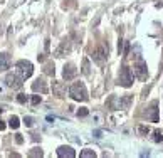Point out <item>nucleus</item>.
Returning a JSON list of instances; mask_svg holds the SVG:
<instances>
[{"label": "nucleus", "mask_w": 163, "mask_h": 158, "mask_svg": "<svg viewBox=\"0 0 163 158\" xmlns=\"http://www.w3.org/2000/svg\"><path fill=\"white\" fill-rule=\"evenodd\" d=\"M69 94L72 96L76 101H86L87 99V91H86V86H84L83 82H76V84L71 86Z\"/></svg>", "instance_id": "f257e3e1"}, {"label": "nucleus", "mask_w": 163, "mask_h": 158, "mask_svg": "<svg viewBox=\"0 0 163 158\" xmlns=\"http://www.w3.org/2000/svg\"><path fill=\"white\" fill-rule=\"evenodd\" d=\"M91 57H93V61H94L96 64H104L106 59H108V47H106L104 44H99L98 47L93 49Z\"/></svg>", "instance_id": "f03ea898"}, {"label": "nucleus", "mask_w": 163, "mask_h": 158, "mask_svg": "<svg viewBox=\"0 0 163 158\" xmlns=\"http://www.w3.org/2000/svg\"><path fill=\"white\" fill-rule=\"evenodd\" d=\"M133 73L136 74L138 79H141V81H145V79L148 77V67H146V62H145L141 57H138L136 62H134L133 66Z\"/></svg>", "instance_id": "7ed1b4c3"}, {"label": "nucleus", "mask_w": 163, "mask_h": 158, "mask_svg": "<svg viewBox=\"0 0 163 158\" xmlns=\"http://www.w3.org/2000/svg\"><path fill=\"white\" fill-rule=\"evenodd\" d=\"M119 84H121L123 88H130V86L133 84V71H131L128 66L121 67V73H119Z\"/></svg>", "instance_id": "20e7f679"}, {"label": "nucleus", "mask_w": 163, "mask_h": 158, "mask_svg": "<svg viewBox=\"0 0 163 158\" xmlns=\"http://www.w3.org/2000/svg\"><path fill=\"white\" fill-rule=\"evenodd\" d=\"M5 82H7V86L12 88V89H20L24 86V77L19 76V74H15V73H10V74H7Z\"/></svg>", "instance_id": "39448f33"}, {"label": "nucleus", "mask_w": 163, "mask_h": 158, "mask_svg": "<svg viewBox=\"0 0 163 158\" xmlns=\"http://www.w3.org/2000/svg\"><path fill=\"white\" fill-rule=\"evenodd\" d=\"M17 69H19L20 76H22L24 79L30 77L32 73H34V67H32V64H30L29 61H19V62H17Z\"/></svg>", "instance_id": "423d86ee"}, {"label": "nucleus", "mask_w": 163, "mask_h": 158, "mask_svg": "<svg viewBox=\"0 0 163 158\" xmlns=\"http://www.w3.org/2000/svg\"><path fill=\"white\" fill-rule=\"evenodd\" d=\"M158 103L155 101V103H151V106L148 108V111L145 113V116H146V120H150V121H153V123H157L158 121Z\"/></svg>", "instance_id": "0eeeda50"}, {"label": "nucleus", "mask_w": 163, "mask_h": 158, "mask_svg": "<svg viewBox=\"0 0 163 158\" xmlns=\"http://www.w3.org/2000/svg\"><path fill=\"white\" fill-rule=\"evenodd\" d=\"M62 76H64L66 81H71V79H74L77 76V69H76V66L74 64H66L64 66V73H62Z\"/></svg>", "instance_id": "6e6552de"}, {"label": "nucleus", "mask_w": 163, "mask_h": 158, "mask_svg": "<svg viewBox=\"0 0 163 158\" xmlns=\"http://www.w3.org/2000/svg\"><path fill=\"white\" fill-rule=\"evenodd\" d=\"M57 155L61 156V158H64V156L74 158V156H76V152H74L71 146H59V148H57Z\"/></svg>", "instance_id": "1a4fd4ad"}, {"label": "nucleus", "mask_w": 163, "mask_h": 158, "mask_svg": "<svg viewBox=\"0 0 163 158\" xmlns=\"http://www.w3.org/2000/svg\"><path fill=\"white\" fill-rule=\"evenodd\" d=\"M52 91H54V94H56V96L62 98V96L66 94V86L62 84V82L56 81V82H52Z\"/></svg>", "instance_id": "9d476101"}, {"label": "nucleus", "mask_w": 163, "mask_h": 158, "mask_svg": "<svg viewBox=\"0 0 163 158\" xmlns=\"http://www.w3.org/2000/svg\"><path fill=\"white\" fill-rule=\"evenodd\" d=\"M10 67V57L9 54L0 52V71H7Z\"/></svg>", "instance_id": "9b49d317"}, {"label": "nucleus", "mask_w": 163, "mask_h": 158, "mask_svg": "<svg viewBox=\"0 0 163 158\" xmlns=\"http://www.w3.org/2000/svg\"><path fill=\"white\" fill-rule=\"evenodd\" d=\"M32 91H35V93H47V84L44 82V79H37V81L32 84Z\"/></svg>", "instance_id": "f8f14e48"}, {"label": "nucleus", "mask_w": 163, "mask_h": 158, "mask_svg": "<svg viewBox=\"0 0 163 158\" xmlns=\"http://www.w3.org/2000/svg\"><path fill=\"white\" fill-rule=\"evenodd\" d=\"M9 126H10V128H14V130H17V128L20 126L19 118H17V116H10V120H9Z\"/></svg>", "instance_id": "ddd939ff"}, {"label": "nucleus", "mask_w": 163, "mask_h": 158, "mask_svg": "<svg viewBox=\"0 0 163 158\" xmlns=\"http://www.w3.org/2000/svg\"><path fill=\"white\" fill-rule=\"evenodd\" d=\"M151 140H153L155 143L163 141V133H161V131H155V133H153V138H151Z\"/></svg>", "instance_id": "4468645a"}, {"label": "nucleus", "mask_w": 163, "mask_h": 158, "mask_svg": "<svg viewBox=\"0 0 163 158\" xmlns=\"http://www.w3.org/2000/svg\"><path fill=\"white\" fill-rule=\"evenodd\" d=\"M81 156L83 158H89V156H96V153L93 152V150H84V152H81Z\"/></svg>", "instance_id": "2eb2a0df"}, {"label": "nucleus", "mask_w": 163, "mask_h": 158, "mask_svg": "<svg viewBox=\"0 0 163 158\" xmlns=\"http://www.w3.org/2000/svg\"><path fill=\"white\" fill-rule=\"evenodd\" d=\"M44 153H42L41 148H32V152H29V156H42Z\"/></svg>", "instance_id": "dca6fc26"}, {"label": "nucleus", "mask_w": 163, "mask_h": 158, "mask_svg": "<svg viewBox=\"0 0 163 158\" xmlns=\"http://www.w3.org/2000/svg\"><path fill=\"white\" fill-rule=\"evenodd\" d=\"M87 114H89V111H87V108H79V111H77V116L84 118V116H87Z\"/></svg>", "instance_id": "f3484780"}, {"label": "nucleus", "mask_w": 163, "mask_h": 158, "mask_svg": "<svg viewBox=\"0 0 163 158\" xmlns=\"http://www.w3.org/2000/svg\"><path fill=\"white\" fill-rule=\"evenodd\" d=\"M45 74H52V76H54V64L49 62L47 66H45Z\"/></svg>", "instance_id": "a211bd4d"}, {"label": "nucleus", "mask_w": 163, "mask_h": 158, "mask_svg": "<svg viewBox=\"0 0 163 158\" xmlns=\"http://www.w3.org/2000/svg\"><path fill=\"white\" fill-rule=\"evenodd\" d=\"M83 73L89 74V62H87V59H84V62H83Z\"/></svg>", "instance_id": "6ab92c4d"}, {"label": "nucleus", "mask_w": 163, "mask_h": 158, "mask_svg": "<svg viewBox=\"0 0 163 158\" xmlns=\"http://www.w3.org/2000/svg\"><path fill=\"white\" fill-rule=\"evenodd\" d=\"M24 123H25V126H32L34 124V118H30V116H25V120H24Z\"/></svg>", "instance_id": "aec40b11"}, {"label": "nucleus", "mask_w": 163, "mask_h": 158, "mask_svg": "<svg viewBox=\"0 0 163 158\" xmlns=\"http://www.w3.org/2000/svg\"><path fill=\"white\" fill-rule=\"evenodd\" d=\"M27 99H29V98H27L25 94H19V96H17V101L22 103V105H24V103H27Z\"/></svg>", "instance_id": "412c9836"}, {"label": "nucleus", "mask_w": 163, "mask_h": 158, "mask_svg": "<svg viewBox=\"0 0 163 158\" xmlns=\"http://www.w3.org/2000/svg\"><path fill=\"white\" fill-rule=\"evenodd\" d=\"M41 101H42L41 96H32V105H34V106H35V105H39Z\"/></svg>", "instance_id": "4be33fe9"}, {"label": "nucleus", "mask_w": 163, "mask_h": 158, "mask_svg": "<svg viewBox=\"0 0 163 158\" xmlns=\"http://www.w3.org/2000/svg\"><path fill=\"white\" fill-rule=\"evenodd\" d=\"M148 131H150V130H148V126H140V133H141V135H146Z\"/></svg>", "instance_id": "5701e85b"}, {"label": "nucleus", "mask_w": 163, "mask_h": 158, "mask_svg": "<svg viewBox=\"0 0 163 158\" xmlns=\"http://www.w3.org/2000/svg\"><path fill=\"white\" fill-rule=\"evenodd\" d=\"M15 141L19 143V145H20V143H24V138H22V135H15Z\"/></svg>", "instance_id": "b1692460"}, {"label": "nucleus", "mask_w": 163, "mask_h": 158, "mask_svg": "<svg viewBox=\"0 0 163 158\" xmlns=\"http://www.w3.org/2000/svg\"><path fill=\"white\" fill-rule=\"evenodd\" d=\"M2 130H5V123H3L2 120H0V131H2Z\"/></svg>", "instance_id": "393cba45"}, {"label": "nucleus", "mask_w": 163, "mask_h": 158, "mask_svg": "<svg viewBox=\"0 0 163 158\" xmlns=\"http://www.w3.org/2000/svg\"><path fill=\"white\" fill-rule=\"evenodd\" d=\"M2 111H3V109H0V113H2Z\"/></svg>", "instance_id": "a878e982"}]
</instances>
